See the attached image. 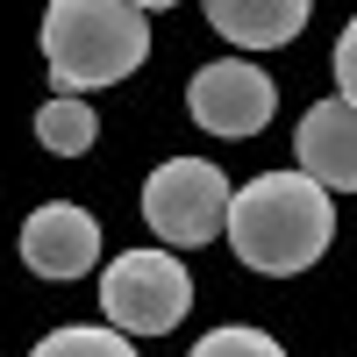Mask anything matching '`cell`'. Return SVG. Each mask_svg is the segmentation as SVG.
Segmentation results:
<instances>
[{
    "instance_id": "cell-8",
    "label": "cell",
    "mask_w": 357,
    "mask_h": 357,
    "mask_svg": "<svg viewBox=\"0 0 357 357\" xmlns=\"http://www.w3.org/2000/svg\"><path fill=\"white\" fill-rule=\"evenodd\" d=\"M200 8L236 50H279V43H293L307 29L314 0H200Z\"/></svg>"
},
{
    "instance_id": "cell-11",
    "label": "cell",
    "mask_w": 357,
    "mask_h": 357,
    "mask_svg": "<svg viewBox=\"0 0 357 357\" xmlns=\"http://www.w3.org/2000/svg\"><path fill=\"white\" fill-rule=\"evenodd\" d=\"M186 357H286L264 329H243V321H229V329H215V336H200Z\"/></svg>"
},
{
    "instance_id": "cell-2",
    "label": "cell",
    "mask_w": 357,
    "mask_h": 357,
    "mask_svg": "<svg viewBox=\"0 0 357 357\" xmlns=\"http://www.w3.org/2000/svg\"><path fill=\"white\" fill-rule=\"evenodd\" d=\"M151 57V15L136 0H50L43 15V65L57 93L122 86Z\"/></svg>"
},
{
    "instance_id": "cell-12",
    "label": "cell",
    "mask_w": 357,
    "mask_h": 357,
    "mask_svg": "<svg viewBox=\"0 0 357 357\" xmlns=\"http://www.w3.org/2000/svg\"><path fill=\"white\" fill-rule=\"evenodd\" d=\"M336 86H343L336 100H350V107H357V15L343 22V36H336Z\"/></svg>"
},
{
    "instance_id": "cell-10",
    "label": "cell",
    "mask_w": 357,
    "mask_h": 357,
    "mask_svg": "<svg viewBox=\"0 0 357 357\" xmlns=\"http://www.w3.org/2000/svg\"><path fill=\"white\" fill-rule=\"evenodd\" d=\"M29 357H143L122 329H86V321H72V329H50Z\"/></svg>"
},
{
    "instance_id": "cell-7",
    "label": "cell",
    "mask_w": 357,
    "mask_h": 357,
    "mask_svg": "<svg viewBox=\"0 0 357 357\" xmlns=\"http://www.w3.org/2000/svg\"><path fill=\"white\" fill-rule=\"evenodd\" d=\"M293 158L314 186L329 193H357V107L350 100H314L293 129Z\"/></svg>"
},
{
    "instance_id": "cell-6",
    "label": "cell",
    "mask_w": 357,
    "mask_h": 357,
    "mask_svg": "<svg viewBox=\"0 0 357 357\" xmlns=\"http://www.w3.org/2000/svg\"><path fill=\"white\" fill-rule=\"evenodd\" d=\"M22 264L43 279H86L100 264V222L72 200H50L22 222Z\"/></svg>"
},
{
    "instance_id": "cell-1",
    "label": "cell",
    "mask_w": 357,
    "mask_h": 357,
    "mask_svg": "<svg viewBox=\"0 0 357 357\" xmlns=\"http://www.w3.org/2000/svg\"><path fill=\"white\" fill-rule=\"evenodd\" d=\"M229 250L264 279H293L329 250L336 236V207L329 186H314L307 172H257L250 186H229V215H222Z\"/></svg>"
},
{
    "instance_id": "cell-9",
    "label": "cell",
    "mask_w": 357,
    "mask_h": 357,
    "mask_svg": "<svg viewBox=\"0 0 357 357\" xmlns=\"http://www.w3.org/2000/svg\"><path fill=\"white\" fill-rule=\"evenodd\" d=\"M93 136H100V114L86 107V93H57V100L36 107V143L50 158H86Z\"/></svg>"
},
{
    "instance_id": "cell-3",
    "label": "cell",
    "mask_w": 357,
    "mask_h": 357,
    "mask_svg": "<svg viewBox=\"0 0 357 357\" xmlns=\"http://www.w3.org/2000/svg\"><path fill=\"white\" fill-rule=\"evenodd\" d=\"M100 307H107V329H122V336H165L186 321L193 279L172 250H122L100 272Z\"/></svg>"
},
{
    "instance_id": "cell-13",
    "label": "cell",
    "mask_w": 357,
    "mask_h": 357,
    "mask_svg": "<svg viewBox=\"0 0 357 357\" xmlns=\"http://www.w3.org/2000/svg\"><path fill=\"white\" fill-rule=\"evenodd\" d=\"M136 8H143V15H151V8H178V0H136Z\"/></svg>"
},
{
    "instance_id": "cell-5",
    "label": "cell",
    "mask_w": 357,
    "mask_h": 357,
    "mask_svg": "<svg viewBox=\"0 0 357 357\" xmlns=\"http://www.w3.org/2000/svg\"><path fill=\"white\" fill-rule=\"evenodd\" d=\"M272 107H279V86L250 57H222V65H200L186 79V114L215 136H257L272 122Z\"/></svg>"
},
{
    "instance_id": "cell-4",
    "label": "cell",
    "mask_w": 357,
    "mask_h": 357,
    "mask_svg": "<svg viewBox=\"0 0 357 357\" xmlns=\"http://www.w3.org/2000/svg\"><path fill=\"white\" fill-rule=\"evenodd\" d=\"M229 215V178L207 158H165L143 178V222L165 236V250H200L222 236Z\"/></svg>"
}]
</instances>
